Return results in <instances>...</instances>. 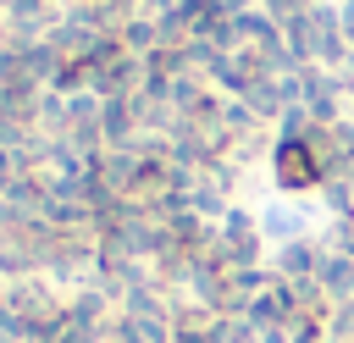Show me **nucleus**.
<instances>
[{
	"mask_svg": "<svg viewBox=\"0 0 354 343\" xmlns=\"http://www.w3.org/2000/svg\"><path fill=\"white\" fill-rule=\"evenodd\" d=\"M266 172H271V188L282 199H304V194H315L326 183V166L315 160V149L304 138H277L271 155H266Z\"/></svg>",
	"mask_w": 354,
	"mask_h": 343,
	"instance_id": "nucleus-1",
	"label": "nucleus"
},
{
	"mask_svg": "<svg viewBox=\"0 0 354 343\" xmlns=\"http://www.w3.org/2000/svg\"><path fill=\"white\" fill-rule=\"evenodd\" d=\"M326 243L310 232V238H293V243H282V249H271V271L282 277V282H299V277H321V266H326Z\"/></svg>",
	"mask_w": 354,
	"mask_h": 343,
	"instance_id": "nucleus-2",
	"label": "nucleus"
},
{
	"mask_svg": "<svg viewBox=\"0 0 354 343\" xmlns=\"http://www.w3.org/2000/svg\"><path fill=\"white\" fill-rule=\"evenodd\" d=\"M310 205L304 199H277V205H266L260 210V232H266V243H293V238H310Z\"/></svg>",
	"mask_w": 354,
	"mask_h": 343,
	"instance_id": "nucleus-3",
	"label": "nucleus"
},
{
	"mask_svg": "<svg viewBox=\"0 0 354 343\" xmlns=\"http://www.w3.org/2000/svg\"><path fill=\"white\" fill-rule=\"evenodd\" d=\"M321 293L332 299V310L337 304H348L354 299V254H326V266H321Z\"/></svg>",
	"mask_w": 354,
	"mask_h": 343,
	"instance_id": "nucleus-4",
	"label": "nucleus"
},
{
	"mask_svg": "<svg viewBox=\"0 0 354 343\" xmlns=\"http://www.w3.org/2000/svg\"><path fill=\"white\" fill-rule=\"evenodd\" d=\"M122 50H127V55H155V50H160V28H155V17L138 11V17L122 28Z\"/></svg>",
	"mask_w": 354,
	"mask_h": 343,
	"instance_id": "nucleus-5",
	"label": "nucleus"
},
{
	"mask_svg": "<svg viewBox=\"0 0 354 343\" xmlns=\"http://www.w3.org/2000/svg\"><path fill=\"white\" fill-rule=\"evenodd\" d=\"M310 6H315V0H260V11H266L277 28H282V22H293V17H304Z\"/></svg>",
	"mask_w": 354,
	"mask_h": 343,
	"instance_id": "nucleus-6",
	"label": "nucleus"
}]
</instances>
